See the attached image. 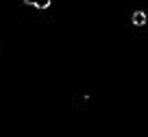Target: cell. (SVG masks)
<instances>
[{"instance_id":"obj_1","label":"cell","mask_w":148,"mask_h":137,"mask_svg":"<svg viewBox=\"0 0 148 137\" xmlns=\"http://www.w3.org/2000/svg\"><path fill=\"white\" fill-rule=\"evenodd\" d=\"M133 24L135 26H144V24H146V13H144V11H135L133 13Z\"/></svg>"},{"instance_id":"obj_2","label":"cell","mask_w":148,"mask_h":137,"mask_svg":"<svg viewBox=\"0 0 148 137\" xmlns=\"http://www.w3.org/2000/svg\"><path fill=\"white\" fill-rule=\"evenodd\" d=\"M33 7H37V9H48V7H50V0H35Z\"/></svg>"},{"instance_id":"obj_3","label":"cell","mask_w":148,"mask_h":137,"mask_svg":"<svg viewBox=\"0 0 148 137\" xmlns=\"http://www.w3.org/2000/svg\"><path fill=\"white\" fill-rule=\"evenodd\" d=\"M24 5H35V0H24Z\"/></svg>"}]
</instances>
